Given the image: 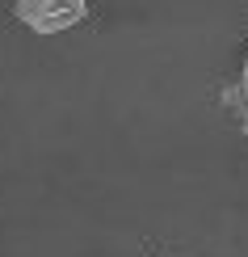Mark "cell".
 <instances>
[{
	"mask_svg": "<svg viewBox=\"0 0 248 257\" xmlns=\"http://www.w3.org/2000/svg\"><path fill=\"white\" fill-rule=\"evenodd\" d=\"M219 105L235 118V126L248 135V51H244V63H240V72H235V80H227L219 89Z\"/></svg>",
	"mask_w": 248,
	"mask_h": 257,
	"instance_id": "2",
	"label": "cell"
},
{
	"mask_svg": "<svg viewBox=\"0 0 248 257\" xmlns=\"http://www.w3.org/2000/svg\"><path fill=\"white\" fill-rule=\"evenodd\" d=\"M13 17L34 34H63L89 17V5L84 0H17Z\"/></svg>",
	"mask_w": 248,
	"mask_h": 257,
	"instance_id": "1",
	"label": "cell"
}]
</instances>
